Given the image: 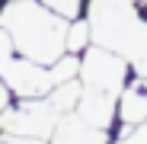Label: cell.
Returning a JSON list of instances; mask_svg holds the SVG:
<instances>
[{
	"mask_svg": "<svg viewBox=\"0 0 147 144\" xmlns=\"http://www.w3.org/2000/svg\"><path fill=\"white\" fill-rule=\"evenodd\" d=\"M13 51H16V48H13V39L7 35V29H0V70L13 61Z\"/></svg>",
	"mask_w": 147,
	"mask_h": 144,
	"instance_id": "cell-10",
	"label": "cell"
},
{
	"mask_svg": "<svg viewBox=\"0 0 147 144\" xmlns=\"http://www.w3.org/2000/svg\"><path fill=\"white\" fill-rule=\"evenodd\" d=\"M118 144H147V122H141L138 128H134V125H128L125 131H121Z\"/></svg>",
	"mask_w": 147,
	"mask_h": 144,
	"instance_id": "cell-9",
	"label": "cell"
},
{
	"mask_svg": "<svg viewBox=\"0 0 147 144\" xmlns=\"http://www.w3.org/2000/svg\"><path fill=\"white\" fill-rule=\"evenodd\" d=\"M86 22L99 48L121 55L141 77H147V22L131 0H93Z\"/></svg>",
	"mask_w": 147,
	"mask_h": 144,
	"instance_id": "cell-2",
	"label": "cell"
},
{
	"mask_svg": "<svg viewBox=\"0 0 147 144\" xmlns=\"http://www.w3.org/2000/svg\"><path fill=\"white\" fill-rule=\"evenodd\" d=\"M118 115H121V122H125V125H141V122H147V90H144L141 83L121 90Z\"/></svg>",
	"mask_w": 147,
	"mask_h": 144,
	"instance_id": "cell-6",
	"label": "cell"
},
{
	"mask_svg": "<svg viewBox=\"0 0 147 144\" xmlns=\"http://www.w3.org/2000/svg\"><path fill=\"white\" fill-rule=\"evenodd\" d=\"M51 138H55L51 144H106V128H96V125L83 122L77 112H67L58 122Z\"/></svg>",
	"mask_w": 147,
	"mask_h": 144,
	"instance_id": "cell-5",
	"label": "cell"
},
{
	"mask_svg": "<svg viewBox=\"0 0 147 144\" xmlns=\"http://www.w3.org/2000/svg\"><path fill=\"white\" fill-rule=\"evenodd\" d=\"M0 144H48L45 138H29V135H13V131H0Z\"/></svg>",
	"mask_w": 147,
	"mask_h": 144,
	"instance_id": "cell-11",
	"label": "cell"
},
{
	"mask_svg": "<svg viewBox=\"0 0 147 144\" xmlns=\"http://www.w3.org/2000/svg\"><path fill=\"white\" fill-rule=\"evenodd\" d=\"M144 3H147V0H144Z\"/></svg>",
	"mask_w": 147,
	"mask_h": 144,
	"instance_id": "cell-13",
	"label": "cell"
},
{
	"mask_svg": "<svg viewBox=\"0 0 147 144\" xmlns=\"http://www.w3.org/2000/svg\"><path fill=\"white\" fill-rule=\"evenodd\" d=\"M7 103H10V87L3 83V77H0V112L7 109Z\"/></svg>",
	"mask_w": 147,
	"mask_h": 144,
	"instance_id": "cell-12",
	"label": "cell"
},
{
	"mask_svg": "<svg viewBox=\"0 0 147 144\" xmlns=\"http://www.w3.org/2000/svg\"><path fill=\"white\" fill-rule=\"evenodd\" d=\"M42 3L51 7L55 13H61L64 19H74V16L80 13V3H83V0H42Z\"/></svg>",
	"mask_w": 147,
	"mask_h": 144,
	"instance_id": "cell-8",
	"label": "cell"
},
{
	"mask_svg": "<svg viewBox=\"0 0 147 144\" xmlns=\"http://www.w3.org/2000/svg\"><path fill=\"white\" fill-rule=\"evenodd\" d=\"M0 29H7L13 48L35 64H55L67 51V19L42 0H10L0 10Z\"/></svg>",
	"mask_w": 147,
	"mask_h": 144,
	"instance_id": "cell-1",
	"label": "cell"
},
{
	"mask_svg": "<svg viewBox=\"0 0 147 144\" xmlns=\"http://www.w3.org/2000/svg\"><path fill=\"white\" fill-rule=\"evenodd\" d=\"M90 42V22H74L67 29V51H80Z\"/></svg>",
	"mask_w": 147,
	"mask_h": 144,
	"instance_id": "cell-7",
	"label": "cell"
},
{
	"mask_svg": "<svg viewBox=\"0 0 147 144\" xmlns=\"http://www.w3.org/2000/svg\"><path fill=\"white\" fill-rule=\"evenodd\" d=\"M125 74H128V61L109 51V48H90L86 58L80 61V99H77V115L83 122L96 125V128H109L112 115H115V103L125 87Z\"/></svg>",
	"mask_w": 147,
	"mask_h": 144,
	"instance_id": "cell-3",
	"label": "cell"
},
{
	"mask_svg": "<svg viewBox=\"0 0 147 144\" xmlns=\"http://www.w3.org/2000/svg\"><path fill=\"white\" fill-rule=\"evenodd\" d=\"M80 74V61L77 58H58L55 64H35L29 58H13L3 70H0V77L3 83L22 96V99H32V96H48L58 83L64 80H74Z\"/></svg>",
	"mask_w": 147,
	"mask_h": 144,
	"instance_id": "cell-4",
	"label": "cell"
}]
</instances>
